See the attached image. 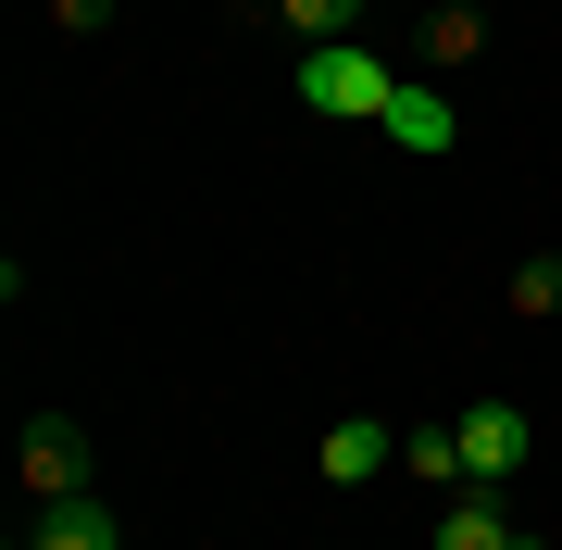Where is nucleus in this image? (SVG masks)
<instances>
[{"label":"nucleus","mask_w":562,"mask_h":550,"mask_svg":"<svg viewBox=\"0 0 562 550\" xmlns=\"http://www.w3.org/2000/svg\"><path fill=\"white\" fill-rule=\"evenodd\" d=\"M562 313V250H525L513 263V326H550Z\"/></svg>","instance_id":"nucleus-10"},{"label":"nucleus","mask_w":562,"mask_h":550,"mask_svg":"<svg viewBox=\"0 0 562 550\" xmlns=\"http://www.w3.org/2000/svg\"><path fill=\"white\" fill-rule=\"evenodd\" d=\"M513 550H550V538H538V526H513Z\"/></svg>","instance_id":"nucleus-13"},{"label":"nucleus","mask_w":562,"mask_h":550,"mask_svg":"<svg viewBox=\"0 0 562 550\" xmlns=\"http://www.w3.org/2000/svg\"><path fill=\"white\" fill-rule=\"evenodd\" d=\"M387 463H401V426H375V413H350V426H325V489H375Z\"/></svg>","instance_id":"nucleus-5"},{"label":"nucleus","mask_w":562,"mask_h":550,"mask_svg":"<svg viewBox=\"0 0 562 550\" xmlns=\"http://www.w3.org/2000/svg\"><path fill=\"white\" fill-rule=\"evenodd\" d=\"M475 50H487V13H462V0H425V63H438V76H462Z\"/></svg>","instance_id":"nucleus-7"},{"label":"nucleus","mask_w":562,"mask_h":550,"mask_svg":"<svg viewBox=\"0 0 562 550\" xmlns=\"http://www.w3.org/2000/svg\"><path fill=\"white\" fill-rule=\"evenodd\" d=\"M425 550H513L501 489H450V513H438V538H425Z\"/></svg>","instance_id":"nucleus-6"},{"label":"nucleus","mask_w":562,"mask_h":550,"mask_svg":"<svg viewBox=\"0 0 562 550\" xmlns=\"http://www.w3.org/2000/svg\"><path fill=\"white\" fill-rule=\"evenodd\" d=\"M401 475H438V489H475V463H462V426H401Z\"/></svg>","instance_id":"nucleus-8"},{"label":"nucleus","mask_w":562,"mask_h":550,"mask_svg":"<svg viewBox=\"0 0 562 550\" xmlns=\"http://www.w3.org/2000/svg\"><path fill=\"white\" fill-rule=\"evenodd\" d=\"M13 475H25V501L63 513V501H88V475H101V450H88L76 413H25V438H13Z\"/></svg>","instance_id":"nucleus-2"},{"label":"nucleus","mask_w":562,"mask_h":550,"mask_svg":"<svg viewBox=\"0 0 562 550\" xmlns=\"http://www.w3.org/2000/svg\"><path fill=\"white\" fill-rule=\"evenodd\" d=\"M50 25H63V38H101V25H113V0H50Z\"/></svg>","instance_id":"nucleus-12"},{"label":"nucleus","mask_w":562,"mask_h":550,"mask_svg":"<svg viewBox=\"0 0 562 550\" xmlns=\"http://www.w3.org/2000/svg\"><path fill=\"white\" fill-rule=\"evenodd\" d=\"M13 550H38V538H13Z\"/></svg>","instance_id":"nucleus-15"},{"label":"nucleus","mask_w":562,"mask_h":550,"mask_svg":"<svg viewBox=\"0 0 562 550\" xmlns=\"http://www.w3.org/2000/svg\"><path fill=\"white\" fill-rule=\"evenodd\" d=\"M413 13H425V0H413Z\"/></svg>","instance_id":"nucleus-17"},{"label":"nucleus","mask_w":562,"mask_h":550,"mask_svg":"<svg viewBox=\"0 0 562 550\" xmlns=\"http://www.w3.org/2000/svg\"><path fill=\"white\" fill-rule=\"evenodd\" d=\"M362 13H375V0H276V25L301 50H325V38H362Z\"/></svg>","instance_id":"nucleus-9"},{"label":"nucleus","mask_w":562,"mask_h":550,"mask_svg":"<svg viewBox=\"0 0 562 550\" xmlns=\"http://www.w3.org/2000/svg\"><path fill=\"white\" fill-rule=\"evenodd\" d=\"M262 13H276V0H262Z\"/></svg>","instance_id":"nucleus-16"},{"label":"nucleus","mask_w":562,"mask_h":550,"mask_svg":"<svg viewBox=\"0 0 562 550\" xmlns=\"http://www.w3.org/2000/svg\"><path fill=\"white\" fill-rule=\"evenodd\" d=\"M462 463H475V489H501V475H525V401H462Z\"/></svg>","instance_id":"nucleus-3"},{"label":"nucleus","mask_w":562,"mask_h":550,"mask_svg":"<svg viewBox=\"0 0 562 550\" xmlns=\"http://www.w3.org/2000/svg\"><path fill=\"white\" fill-rule=\"evenodd\" d=\"M462 13H501V0H462Z\"/></svg>","instance_id":"nucleus-14"},{"label":"nucleus","mask_w":562,"mask_h":550,"mask_svg":"<svg viewBox=\"0 0 562 550\" xmlns=\"http://www.w3.org/2000/svg\"><path fill=\"white\" fill-rule=\"evenodd\" d=\"M288 88H301L313 125H375L387 101H401V63H387L375 38H325V50H301V76H288Z\"/></svg>","instance_id":"nucleus-1"},{"label":"nucleus","mask_w":562,"mask_h":550,"mask_svg":"<svg viewBox=\"0 0 562 550\" xmlns=\"http://www.w3.org/2000/svg\"><path fill=\"white\" fill-rule=\"evenodd\" d=\"M375 138H387V150H413V164H438V150L462 138V113L438 101V88H413V76H401V101L375 113Z\"/></svg>","instance_id":"nucleus-4"},{"label":"nucleus","mask_w":562,"mask_h":550,"mask_svg":"<svg viewBox=\"0 0 562 550\" xmlns=\"http://www.w3.org/2000/svg\"><path fill=\"white\" fill-rule=\"evenodd\" d=\"M38 550H125V538L101 501H63V513H38Z\"/></svg>","instance_id":"nucleus-11"}]
</instances>
